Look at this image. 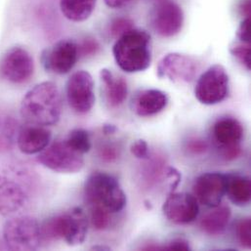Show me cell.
I'll list each match as a JSON object with an SVG mask.
<instances>
[{"label": "cell", "instance_id": "83f0119b", "mask_svg": "<svg viewBox=\"0 0 251 251\" xmlns=\"http://www.w3.org/2000/svg\"><path fill=\"white\" fill-rule=\"evenodd\" d=\"M134 28L133 22L127 18H118L115 19L109 27V32L114 37H120L128 30Z\"/></svg>", "mask_w": 251, "mask_h": 251}, {"label": "cell", "instance_id": "ba28073f", "mask_svg": "<svg viewBox=\"0 0 251 251\" xmlns=\"http://www.w3.org/2000/svg\"><path fill=\"white\" fill-rule=\"evenodd\" d=\"M33 71V59L24 48L13 47L0 59V78L7 82L25 83L32 76Z\"/></svg>", "mask_w": 251, "mask_h": 251}, {"label": "cell", "instance_id": "8992f818", "mask_svg": "<svg viewBox=\"0 0 251 251\" xmlns=\"http://www.w3.org/2000/svg\"><path fill=\"white\" fill-rule=\"evenodd\" d=\"M37 160L46 168L59 173H75L84 166L82 154L72 149L66 140L48 145L38 153Z\"/></svg>", "mask_w": 251, "mask_h": 251}, {"label": "cell", "instance_id": "9c48e42d", "mask_svg": "<svg viewBox=\"0 0 251 251\" xmlns=\"http://www.w3.org/2000/svg\"><path fill=\"white\" fill-rule=\"evenodd\" d=\"M67 100L70 107L77 114L90 112L95 103L94 81L91 75L78 71L71 75L66 85Z\"/></svg>", "mask_w": 251, "mask_h": 251}, {"label": "cell", "instance_id": "cb8c5ba5", "mask_svg": "<svg viewBox=\"0 0 251 251\" xmlns=\"http://www.w3.org/2000/svg\"><path fill=\"white\" fill-rule=\"evenodd\" d=\"M68 145L76 151L77 152L83 154L85 152H88L91 149V141L89 137V133L81 128L74 129L71 131L65 139Z\"/></svg>", "mask_w": 251, "mask_h": 251}, {"label": "cell", "instance_id": "ab89813d", "mask_svg": "<svg viewBox=\"0 0 251 251\" xmlns=\"http://www.w3.org/2000/svg\"><path fill=\"white\" fill-rule=\"evenodd\" d=\"M158 1H160V0H158Z\"/></svg>", "mask_w": 251, "mask_h": 251}, {"label": "cell", "instance_id": "f1b7e54d", "mask_svg": "<svg viewBox=\"0 0 251 251\" xmlns=\"http://www.w3.org/2000/svg\"><path fill=\"white\" fill-rule=\"evenodd\" d=\"M145 250L149 251H191V247L189 245V242L182 239H174L171 242H169L166 246L163 247H148Z\"/></svg>", "mask_w": 251, "mask_h": 251}, {"label": "cell", "instance_id": "e0dca14e", "mask_svg": "<svg viewBox=\"0 0 251 251\" xmlns=\"http://www.w3.org/2000/svg\"><path fill=\"white\" fill-rule=\"evenodd\" d=\"M50 140L51 131L45 126L29 125L18 132L17 145L22 152L34 154L43 151L50 144Z\"/></svg>", "mask_w": 251, "mask_h": 251}, {"label": "cell", "instance_id": "ffe728a7", "mask_svg": "<svg viewBox=\"0 0 251 251\" xmlns=\"http://www.w3.org/2000/svg\"><path fill=\"white\" fill-rule=\"evenodd\" d=\"M226 194L230 201L238 205L245 206L251 201V179L238 174L226 175Z\"/></svg>", "mask_w": 251, "mask_h": 251}, {"label": "cell", "instance_id": "9a60e30c", "mask_svg": "<svg viewBox=\"0 0 251 251\" xmlns=\"http://www.w3.org/2000/svg\"><path fill=\"white\" fill-rule=\"evenodd\" d=\"M27 194L23 184L14 177L0 175V214L11 215L26 203Z\"/></svg>", "mask_w": 251, "mask_h": 251}, {"label": "cell", "instance_id": "d590c367", "mask_svg": "<svg viewBox=\"0 0 251 251\" xmlns=\"http://www.w3.org/2000/svg\"><path fill=\"white\" fill-rule=\"evenodd\" d=\"M102 156L105 159L111 160L112 158L116 157V151L111 147H105L102 151Z\"/></svg>", "mask_w": 251, "mask_h": 251}, {"label": "cell", "instance_id": "e575fe53", "mask_svg": "<svg viewBox=\"0 0 251 251\" xmlns=\"http://www.w3.org/2000/svg\"><path fill=\"white\" fill-rule=\"evenodd\" d=\"M104 1L108 7L113 9H120L128 5L133 0H104Z\"/></svg>", "mask_w": 251, "mask_h": 251}, {"label": "cell", "instance_id": "1f68e13d", "mask_svg": "<svg viewBox=\"0 0 251 251\" xmlns=\"http://www.w3.org/2000/svg\"><path fill=\"white\" fill-rule=\"evenodd\" d=\"M237 37L240 39V42L251 44V18H245L237 31Z\"/></svg>", "mask_w": 251, "mask_h": 251}, {"label": "cell", "instance_id": "7a4b0ae2", "mask_svg": "<svg viewBox=\"0 0 251 251\" xmlns=\"http://www.w3.org/2000/svg\"><path fill=\"white\" fill-rule=\"evenodd\" d=\"M113 54L123 71L126 73L143 72L151 63V36L146 30L132 28L118 38Z\"/></svg>", "mask_w": 251, "mask_h": 251}, {"label": "cell", "instance_id": "603a6c76", "mask_svg": "<svg viewBox=\"0 0 251 251\" xmlns=\"http://www.w3.org/2000/svg\"><path fill=\"white\" fill-rule=\"evenodd\" d=\"M18 123L12 117H0V151L10 150L17 140Z\"/></svg>", "mask_w": 251, "mask_h": 251}, {"label": "cell", "instance_id": "4dcf8cb0", "mask_svg": "<svg viewBox=\"0 0 251 251\" xmlns=\"http://www.w3.org/2000/svg\"><path fill=\"white\" fill-rule=\"evenodd\" d=\"M131 153L140 159H146L149 156V146L145 140L135 141L130 148Z\"/></svg>", "mask_w": 251, "mask_h": 251}, {"label": "cell", "instance_id": "5b68a950", "mask_svg": "<svg viewBox=\"0 0 251 251\" xmlns=\"http://www.w3.org/2000/svg\"><path fill=\"white\" fill-rule=\"evenodd\" d=\"M3 239L12 251H35L43 242L41 226L30 216L8 220L3 228Z\"/></svg>", "mask_w": 251, "mask_h": 251}, {"label": "cell", "instance_id": "4316f807", "mask_svg": "<svg viewBox=\"0 0 251 251\" xmlns=\"http://www.w3.org/2000/svg\"><path fill=\"white\" fill-rule=\"evenodd\" d=\"M236 235L240 244L246 249L251 247V221L250 218L241 219L236 224Z\"/></svg>", "mask_w": 251, "mask_h": 251}, {"label": "cell", "instance_id": "44dd1931", "mask_svg": "<svg viewBox=\"0 0 251 251\" xmlns=\"http://www.w3.org/2000/svg\"><path fill=\"white\" fill-rule=\"evenodd\" d=\"M231 209L227 205L216 206L214 210L207 213L201 221V230L212 236L221 234L229 224Z\"/></svg>", "mask_w": 251, "mask_h": 251}, {"label": "cell", "instance_id": "30bf717a", "mask_svg": "<svg viewBox=\"0 0 251 251\" xmlns=\"http://www.w3.org/2000/svg\"><path fill=\"white\" fill-rule=\"evenodd\" d=\"M78 56L77 43L72 39H63L43 51L41 62L46 71L65 75L75 67Z\"/></svg>", "mask_w": 251, "mask_h": 251}, {"label": "cell", "instance_id": "ac0fdd59", "mask_svg": "<svg viewBox=\"0 0 251 251\" xmlns=\"http://www.w3.org/2000/svg\"><path fill=\"white\" fill-rule=\"evenodd\" d=\"M168 104L167 95L157 89L142 90L132 100V110L139 117H151L163 111Z\"/></svg>", "mask_w": 251, "mask_h": 251}, {"label": "cell", "instance_id": "484cf974", "mask_svg": "<svg viewBox=\"0 0 251 251\" xmlns=\"http://www.w3.org/2000/svg\"><path fill=\"white\" fill-rule=\"evenodd\" d=\"M231 54L242 64L248 71L251 70V44L239 42L230 48Z\"/></svg>", "mask_w": 251, "mask_h": 251}, {"label": "cell", "instance_id": "5bb4252c", "mask_svg": "<svg viewBox=\"0 0 251 251\" xmlns=\"http://www.w3.org/2000/svg\"><path fill=\"white\" fill-rule=\"evenodd\" d=\"M162 209L166 218L175 224H189L197 219L200 212L197 199L186 193L172 194Z\"/></svg>", "mask_w": 251, "mask_h": 251}, {"label": "cell", "instance_id": "f35d334b", "mask_svg": "<svg viewBox=\"0 0 251 251\" xmlns=\"http://www.w3.org/2000/svg\"><path fill=\"white\" fill-rule=\"evenodd\" d=\"M93 250H106V251H109L110 249L106 248V247H93Z\"/></svg>", "mask_w": 251, "mask_h": 251}, {"label": "cell", "instance_id": "d4e9b609", "mask_svg": "<svg viewBox=\"0 0 251 251\" xmlns=\"http://www.w3.org/2000/svg\"><path fill=\"white\" fill-rule=\"evenodd\" d=\"M111 212L99 205H91V224L96 230H105L111 222Z\"/></svg>", "mask_w": 251, "mask_h": 251}, {"label": "cell", "instance_id": "8fae6325", "mask_svg": "<svg viewBox=\"0 0 251 251\" xmlns=\"http://www.w3.org/2000/svg\"><path fill=\"white\" fill-rule=\"evenodd\" d=\"M153 30L162 37H172L180 32L184 24L181 7L170 0H160L151 13Z\"/></svg>", "mask_w": 251, "mask_h": 251}, {"label": "cell", "instance_id": "d6986e66", "mask_svg": "<svg viewBox=\"0 0 251 251\" xmlns=\"http://www.w3.org/2000/svg\"><path fill=\"white\" fill-rule=\"evenodd\" d=\"M103 81L105 93L108 103L112 107H119L126 100L127 83L126 79L121 76H115L113 73L107 69H103L100 73Z\"/></svg>", "mask_w": 251, "mask_h": 251}, {"label": "cell", "instance_id": "d6a6232c", "mask_svg": "<svg viewBox=\"0 0 251 251\" xmlns=\"http://www.w3.org/2000/svg\"><path fill=\"white\" fill-rule=\"evenodd\" d=\"M166 172H167L166 177L169 180L170 191H174L181 181V174L177 169H175L173 167H169Z\"/></svg>", "mask_w": 251, "mask_h": 251}, {"label": "cell", "instance_id": "74e56055", "mask_svg": "<svg viewBox=\"0 0 251 251\" xmlns=\"http://www.w3.org/2000/svg\"><path fill=\"white\" fill-rule=\"evenodd\" d=\"M116 130H117L116 126H112V125H107V126H104V128H103V131H104V133H105L106 135L114 134V133L116 132Z\"/></svg>", "mask_w": 251, "mask_h": 251}, {"label": "cell", "instance_id": "836d02e7", "mask_svg": "<svg viewBox=\"0 0 251 251\" xmlns=\"http://www.w3.org/2000/svg\"><path fill=\"white\" fill-rule=\"evenodd\" d=\"M206 148H207L206 144L201 140H193L189 144L190 151H192L193 152H196V153L203 152L206 150Z\"/></svg>", "mask_w": 251, "mask_h": 251}, {"label": "cell", "instance_id": "277c9868", "mask_svg": "<svg viewBox=\"0 0 251 251\" xmlns=\"http://www.w3.org/2000/svg\"><path fill=\"white\" fill-rule=\"evenodd\" d=\"M84 196L90 205H99L111 213L122 211L126 204V193L112 175L95 171L84 184Z\"/></svg>", "mask_w": 251, "mask_h": 251}, {"label": "cell", "instance_id": "3957f363", "mask_svg": "<svg viewBox=\"0 0 251 251\" xmlns=\"http://www.w3.org/2000/svg\"><path fill=\"white\" fill-rule=\"evenodd\" d=\"M88 230V219L82 208L75 207L70 211L47 219L41 226L44 240H64L75 247L84 243Z\"/></svg>", "mask_w": 251, "mask_h": 251}, {"label": "cell", "instance_id": "8d00e7d4", "mask_svg": "<svg viewBox=\"0 0 251 251\" xmlns=\"http://www.w3.org/2000/svg\"><path fill=\"white\" fill-rule=\"evenodd\" d=\"M240 10L247 17L251 16V0H243L240 4Z\"/></svg>", "mask_w": 251, "mask_h": 251}, {"label": "cell", "instance_id": "f546056e", "mask_svg": "<svg viewBox=\"0 0 251 251\" xmlns=\"http://www.w3.org/2000/svg\"><path fill=\"white\" fill-rule=\"evenodd\" d=\"M99 48H100V45L95 38L87 37L83 39L80 45H78V53L84 57L92 56L99 51Z\"/></svg>", "mask_w": 251, "mask_h": 251}, {"label": "cell", "instance_id": "52a82bcc", "mask_svg": "<svg viewBox=\"0 0 251 251\" xmlns=\"http://www.w3.org/2000/svg\"><path fill=\"white\" fill-rule=\"evenodd\" d=\"M229 93V75L221 65H213L199 78L195 95L204 105H215L222 102Z\"/></svg>", "mask_w": 251, "mask_h": 251}, {"label": "cell", "instance_id": "6da1fadb", "mask_svg": "<svg viewBox=\"0 0 251 251\" xmlns=\"http://www.w3.org/2000/svg\"><path fill=\"white\" fill-rule=\"evenodd\" d=\"M62 113V98L57 85L44 81L31 88L21 104V116L29 125H56Z\"/></svg>", "mask_w": 251, "mask_h": 251}, {"label": "cell", "instance_id": "7c38bea8", "mask_svg": "<svg viewBox=\"0 0 251 251\" xmlns=\"http://www.w3.org/2000/svg\"><path fill=\"white\" fill-rule=\"evenodd\" d=\"M198 72V64L190 56L170 53L163 57L157 65V76L173 82H191Z\"/></svg>", "mask_w": 251, "mask_h": 251}, {"label": "cell", "instance_id": "7402d4cb", "mask_svg": "<svg viewBox=\"0 0 251 251\" xmlns=\"http://www.w3.org/2000/svg\"><path fill=\"white\" fill-rule=\"evenodd\" d=\"M97 0H60L64 16L73 22H83L93 13Z\"/></svg>", "mask_w": 251, "mask_h": 251}, {"label": "cell", "instance_id": "4fadbf2b", "mask_svg": "<svg viewBox=\"0 0 251 251\" xmlns=\"http://www.w3.org/2000/svg\"><path fill=\"white\" fill-rule=\"evenodd\" d=\"M226 175L219 172L201 174L194 183V197L207 207L220 205L226 194Z\"/></svg>", "mask_w": 251, "mask_h": 251}, {"label": "cell", "instance_id": "2e32d148", "mask_svg": "<svg viewBox=\"0 0 251 251\" xmlns=\"http://www.w3.org/2000/svg\"><path fill=\"white\" fill-rule=\"evenodd\" d=\"M244 136L242 124L231 117L218 120L213 126V137L222 152L241 147L240 143Z\"/></svg>", "mask_w": 251, "mask_h": 251}]
</instances>
